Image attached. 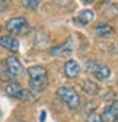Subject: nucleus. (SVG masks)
<instances>
[{
  "instance_id": "1",
  "label": "nucleus",
  "mask_w": 118,
  "mask_h": 122,
  "mask_svg": "<svg viewBox=\"0 0 118 122\" xmlns=\"http://www.w3.org/2000/svg\"><path fill=\"white\" fill-rule=\"evenodd\" d=\"M29 76V90L37 97L39 96L48 86V73L42 66H31L26 70Z\"/></svg>"
},
{
  "instance_id": "2",
  "label": "nucleus",
  "mask_w": 118,
  "mask_h": 122,
  "mask_svg": "<svg viewBox=\"0 0 118 122\" xmlns=\"http://www.w3.org/2000/svg\"><path fill=\"white\" fill-rule=\"evenodd\" d=\"M57 96L67 105V108L70 111H77L80 108V105H82L79 93L76 92V89L71 87V86H61V87H58L57 89Z\"/></svg>"
},
{
  "instance_id": "3",
  "label": "nucleus",
  "mask_w": 118,
  "mask_h": 122,
  "mask_svg": "<svg viewBox=\"0 0 118 122\" xmlns=\"http://www.w3.org/2000/svg\"><path fill=\"white\" fill-rule=\"evenodd\" d=\"M5 92L6 95L13 97V99H18V100H22V102H29V100H34L35 96L31 93L29 89H25L22 84L16 83V81H10L6 84L5 87Z\"/></svg>"
},
{
  "instance_id": "4",
  "label": "nucleus",
  "mask_w": 118,
  "mask_h": 122,
  "mask_svg": "<svg viewBox=\"0 0 118 122\" xmlns=\"http://www.w3.org/2000/svg\"><path fill=\"white\" fill-rule=\"evenodd\" d=\"M6 29L13 36L15 35H23L29 30V23H28L26 18H23V16H15L6 22Z\"/></svg>"
},
{
  "instance_id": "5",
  "label": "nucleus",
  "mask_w": 118,
  "mask_h": 122,
  "mask_svg": "<svg viewBox=\"0 0 118 122\" xmlns=\"http://www.w3.org/2000/svg\"><path fill=\"white\" fill-rule=\"evenodd\" d=\"M75 50L73 45V38H67V41H64L63 44H58L55 47L48 50V54L51 57H70Z\"/></svg>"
},
{
  "instance_id": "6",
  "label": "nucleus",
  "mask_w": 118,
  "mask_h": 122,
  "mask_svg": "<svg viewBox=\"0 0 118 122\" xmlns=\"http://www.w3.org/2000/svg\"><path fill=\"white\" fill-rule=\"evenodd\" d=\"M6 63V67H7V71L9 74L12 76V79H18V77H22V76L25 74V68L22 66V63L19 61L18 57L15 55H10L5 60Z\"/></svg>"
},
{
  "instance_id": "7",
  "label": "nucleus",
  "mask_w": 118,
  "mask_h": 122,
  "mask_svg": "<svg viewBox=\"0 0 118 122\" xmlns=\"http://www.w3.org/2000/svg\"><path fill=\"white\" fill-rule=\"evenodd\" d=\"M99 116L101 122H118V100L111 102Z\"/></svg>"
},
{
  "instance_id": "8",
  "label": "nucleus",
  "mask_w": 118,
  "mask_h": 122,
  "mask_svg": "<svg viewBox=\"0 0 118 122\" xmlns=\"http://www.w3.org/2000/svg\"><path fill=\"white\" fill-rule=\"evenodd\" d=\"M0 47L10 51V52H18L19 48H21V45H19V41L16 36H13V35H3V36H0Z\"/></svg>"
},
{
  "instance_id": "9",
  "label": "nucleus",
  "mask_w": 118,
  "mask_h": 122,
  "mask_svg": "<svg viewBox=\"0 0 118 122\" xmlns=\"http://www.w3.org/2000/svg\"><path fill=\"white\" fill-rule=\"evenodd\" d=\"M80 89L87 96H98L101 93V86L98 83H95L93 80H89V79H86L80 83Z\"/></svg>"
},
{
  "instance_id": "10",
  "label": "nucleus",
  "mask_w": 118,
  "mask_h": 122,
  "mask_svg": "<svg viewBox=\"0 0 118 122\" xmlns=\"http://www.w3.org/2000/svg\"><path fill=\"white\" fill-rule=\"evenodd\" d=\"M92 74L98 80H107L109 76H111V68L108 66H104V64H98V63H93L92 68H91Z\"/></svg>"
},
{
  "instance_id": "11",
  "label": "nucleus",
  "mask_w": 118,
  "mask_h": 122,
  "mask_svg": "<svg viewBox=\"0 0 118 122\" xmlns=\"http://www.w3.org/2000/svg\"><path fill=\"white\" fill-rule=\"evenodd\" d=\"M93 19H95L93 10H91V9H83L77 15V16L75 18V22L79 23V25H82V26H86V25H89L91 22H93Z\"/></svg>"
},
{
  "instance_id": "12",
  "label": "nucleus",
  "mask_w": 118,
  "mask_h": 122,
  "mask_svg": "<svg viewBox=\"0 0 118 122\" xmlns=\"http://www.w3.org/2000/svg\"><path fill=\"white\" fill-rule=\"evenodd\" d=\"M64 74L67 76L69 79L77 77V76L80 74V66H79L77 61H75V60L66 61V64H64Z\"/></svg>"
},
{
  "instance_id": "13",
  "label": "nucleus",
  "mask_w": 118,
  "mask_h": 122,
  "mask_svg": "<svg viewBox=\"0 0 118 122\" xmlns=\"http://www.w3.org/2000/svg\"><path fill=\"white\" fill-rule=\"evenodd\" d=\"M95 34L99 38H107V36H111L114 34V28L109 23H102V25H98L95 28Z\"/></svg>"
},
{
  "instance_id": "14",
  "label": "nucleus",
  "mask_w": 118,
  "mask_h": 122,
  "mask_svg": "<svg viewBox=\"0 0 118 122\" xmlns=\"http://www.w3.org/2000/svg\"><path fill=\"white\" fill-rule=\"evenodd\" d=\"M0 80H3L6 83H10L13 79H12V76L9 74L7 71V67H6V63L5 61H0Z\"/></svg>"
},
{
  "instance_id": "15",
  "label": "nucleus",
  "mask_w": 118,
  "mask_h": 122,
  "mask_svg": "<svg viewBox=\"0 0 118 122\" xmlns=\"http://www.w3.org/2000/svg\"><path fill=\"white\" fill-rule=\"evenodd\" d=\"M21 2H22V5H23L26 9L35 10V9L39 6V2H41V0H21Z\"/></svg>"
},
{
  "instance_id": "16",
  "label": "nucleus",
  "mask_w": 118,
  "mask_h": 122,
  "mask_svg": "<svg viewBox=\"0 0 118 122\" xmlns=\"http://www.w3.org/2000/svg\"><path fill=\"white\" fill-rule=\"evenodd\" d=\"M86 122H101V116L96 112H91L87 119H86Z\"/></svg>"
},
{
  "instance_id": "17",
  "label": "nucleus",
  "mask_w": 118,
  "mask_h": 122,
  "mask_svg": "<svg viewBox=\"0 0 118 122\" xmlns=\"http://www.w3.org/2000/svg\"><path fill=\"white\" fill-rule=\"evenodd\" d=\"M9 9V0H0V13Z\"/></svg>"
},
{
  "instance_id": "18",
  "label": "nucleus",
  "mask_w": 118,
  "mask_h": 122,
  "mask_svg": "<svg viewBox=\"0 0 118 122\" xmlns=\"http://www.w3.org/2000/svg\"><path fill=\"white\" fill-rule=\"evenodd\" d=\"M53 2L55 5H58V6H67V5H70L73 2V0H53Z\"/></svg>"
},
{
  "instance_id": "19",
  "label": "nucleus",
  "mask_w": 118,
  "mask_h": 122,
  "mask_svg": "<svg viewBox=\"0 0 118 122\" xmlns=\"http://www.w3.org/2000/svg\"><path fill=\"white\" fill-rule=\"evenodd\" d=\"M44 119H45V112H41V116H39V121L42 122Z\"/></svg>"
},
{
  "instance_id": "20",
  "label": "nucleus",
  "mask_w": 118,
  "mask_h": 122,
  "mask_svg": "<svg viewBox=\"0 0 118 122\" xmlns=\"http://www.w3.org/2000/svg\"><path fill=\"white\" fill-rule=\"evenodd\" d=\"M82 2H83V3H86V5H89V3H93L95 0H82Z\"/></svg>"
},
{
  "instance_id": "21",
  "label": "nucleus",
  "mask_w": 118,
  "mask_h": 122,
  "mask_svg": "<svg viewBox=\"0 0 118 122\" xmlns=\"http://www.w3.org/2000/svg\"><path fill=\"white\" fill-rule=\"evenodd\" d=\"M108 2H111V0H101V3H108Z\"/></svg>"
},
{
  "instance_id": "22",
  "label": "nucleus",
  "mask_w": 118,
  "mask_h": 122,
  "mask_svg": "<svg viewBox=\"0 0 118 122\" xmlns=\"http://www.w3.org/2000/svg\"><path fill=\"white\" fill-rule=\"evenodd\" d=\"M16 122H25V121H16Z\"/></svg>"
},
{
  "instance_id": "23",
  "label": "nucleus",
  "mask_w": 118,
  "mask_h": 122,
  "mask_svg": "<svg viewBox=\"0 0 118 122\" xmlns=\"http://www.w3.org/2000/svg\"><path fill=\"white\" fill-rule=\"evenodd\" d=\"M0 32H2V26H0Z\"/></svg>"
},
{
  "instance_id": "24",
  "label": "nucleus",
  "mask_w": 118,
  "mask_h": 122,
  "mask_svg": "<svg viewBox=\"0 0 118 122\" xmlns=\"http://www.w3.org/2000/svg\"><path fill=\"white\" fill-rule=\"evenodd\" d=\"M0 115H2V111H0Z\"/></svg>"
}]
</instances>
